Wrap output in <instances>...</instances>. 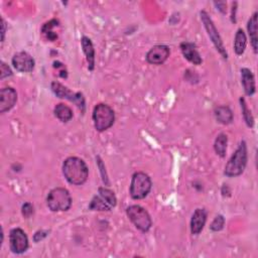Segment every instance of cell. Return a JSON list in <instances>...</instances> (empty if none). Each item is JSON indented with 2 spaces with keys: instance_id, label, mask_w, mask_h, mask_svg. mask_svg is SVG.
Segmentation results:
<instances>
[{
  "instance_id": "5b68a950",
  "label": "cell",
  "mask_w": 258,
  "mask_h": 258,
  "mask_svg": "<svg viewBox=\"0 0 258 258\" xmlns=\"http://www.w3.org/2000/svg\"><path fill=\"white\" fill-rule=\"evenodd\" d=\"M152 182L148 174L142 171L135 172L131 179L130 197L133 200H142L149 194Z\"/></svg>"
},
{
  "instance_id": "ffe728a7",
  "label": "cell",
  "mask_w": 258,
  "mask_h": 258,
  "mask_svg": "<svg viewBox=\"0 0 258 258\" xmlns=\"http://www.w3.org/2000/svg\"><path fill=\"white\" fill-rule=\"evenodd\" d=\"M53 112H54L55 117L58 120H60L61 122H64V123L69 122L73 118V111H72V109L69 106H67V105H64L62 103L57 104L54 107Z\"/></svg>"
},
{
  "instance_id": "ba28073f",
  "label": "cell",
  "mask_w": 258,
  "mask_h": 258,
  "mask_svg": "<svg viewBox=\"0 0 258 258\" xmlns=\"http://www.w3.org/2000/svg\"><path fill=\"white\" fill-rule=\"evenodd\" d=\"M200 15H201V19H202V22L207 30V33L209 35V37L211 38L213 44L215 45L216 49L221 53V55L224 57V58H228V53L226 51V48L224 46V43H223V40L218 32V29L216 28L213 20L211 19V17L209 16V14L205 11V10H202L200 12Z\"/></svg>"
},
{
  "instance_id": "7c38bea8",
  "label": "cell",
  "mask_w": 258,
  "mask_h": 258,
  "mask_svg": "<svg viewBox=\"0 0 258 258\" xmlns=\"http://www.w3.org/2000/svg\"><path fill=\"white\" fill-rule=\"evenodd\" d=\"M169 47L163 44L154 45L146 54V60L151 64H161L169 56Z\"/></svg>"
},
{
  "instance_id": "f1b7e54d",
  "label": "cell",
  "mask_w": 258,
  "mask_h": 258,
  "mask_svg": "<svg viewBox=\"0 0 258 258\" xmlns=\"http://www.w3.org/2000/svg\"><path fill=\"white\" fill-rule=\"evenodd\" d=\"M48 231H46V230H40V231H37L35 234H34V236H33V240H34V242H39V241H41V240H43L47 235H48Z\"/></svg>"
},
{
  "instance_id": "44dd1931",
  "label": "cell",
  "mask_w": 258,
  "mask_h": 258,
  "mask_svg": "<svg viewBox=\"0 0 258 258\" xmlns=\"http://www.w3.org/2000/svg\"><path fill=\"white\" fill-rule=\"evenodd\" d=\"M247 45V37L243 29L239 28L235 34V40H234V50L236 54L241 55L246 48Z\"/></svg>"
},
{
  "instance_id": "8fae6325",
  "label": "cell",
  "mask_w": 258,
  "mask_h": 258,
  "mask_svg": "<svg viewBox=\"0 0 258 258\" xmlns=\"http://www.w3.org/2000/svg\"><path fill=\"white\" fill-rule=\"evenodd\" d=\"M12 64L14 69L21 73H29L34 69V59L26 51H19L12 57Z\"/></svg>"
},
{
  "instance_id": "83f0119b",
  "label": "cell",
  "mask_w": 258,
  "mask_h": 258,
  "mask_svg": "<svg viewBox=\"0 0 258 258\" xmlns=\"http://www.w3.org/2000/svg\"><path fill=\"white\" fill-rule=\"evenodd\" d=\"M12 76V71L10 70V68L5 63V62H1V76L0 79L3 80L6 77H10Z\"/></svg>"
},
{
  "instance_id": "484cf974",
  "label": "cell",
  "mask_w": 258,
  "mask_h": 258,
  "mask_svg": "<svg viewBox=\"0 0 258 258\" xmlns=\"http://www.w3.org/2000/svg\"><path fill=\"white\" fill-rule=\"evenodd\" d=\"M96 160H97V163H98V167L100 169V172H101V175H102V179H103V182L105 184H109V180H108V175L106 173V167H105V164L103 163V160L100 158V156H97L96 157Z\"/></svg>"
},
{
  "instance_id": "603a6c76",
  "label": "cell",
  "mask_w": 258,
  "mask_h": 258,
  "mask_svg": "<svg viewBox=\"0 0 258 258\" xmlns=\"http://www.w3.org/2000/svg\"><path fill=\"white\" fill-rule=\"evenodd\" d=\"M57 25H58V21L56 19H51L45 24H43V26L41 27V32L46 36L48 40L53 41L57 37V35L52 31V28Z\"/></svg>"
},
{
  "instance_id": "7402d4cb",
  "label": "cell",
  "mask_w": 258,
  "mask_h": 258,
  "mask_svg": "<svg viewBox=\"0 0 258 258\" xmlns=\"http://www.w3.org/2000/svg\"><path fill=\"white\" fill-rule=\"evenodd\" d=\"M227 144H228V137L225 133H220L214 143V149L215 152L220 157H225L226 151H227Z\"/></svg>"
},
{
  "instance_id": "30bf717a",
  "label": "cell",
  "mask_w": 258,
  "mask_h": 258,
  "mask_svg": "<svg viewBox=\"0 0 258 258\" xmlns=\"http://www.w3.org/2000/svg\"><path fill=\"white\" fill-rule=\"evenodd\" d=\"M9 246L10 250L15 254H22L28 249V238L22 229L14 228L10 231Z\"/></svg>"
},
{
  "instance_id": "277c9868",
  "label": "cell",
  "mask_w": 258,
  "mask_h": 258,
  "mask_svg": "<svg viewBox=\"0 0 258 258\" xmlns=\"http://www.w3.org/2000/svg\"><path fill=\"white\" fill-rule=\"evenodd\" d=\"M93 122L97 131L103 132L109 129L115 121V114L113 109L107 104H98L93 110Z\"/></svg>"
},
{
  "instance_id": "9c48e42d",
  "label": "cell",
  "mask_w": 258,
  "mask_h": 258,
  "mask_svg": "<svg viewBox=\"0 0 258 258\" xmlns=\"http://www.w3.org/2000/svg\"><path fill=\"white\" fill-rule=\"evenodd\" d=\"M51 91L53 92V94L56 97H58L60 99H67V100L73 102L74 104L77 105V107L79 109H81V111L83 113L85 112V98L82 93L72 92L70 89H68L67 87H64L63 85H61L58 82L51 83Z\"/></svg>"
},
{
  "instance_id": "4316f807",
  "label": "cell",
  "mask_w": 258,
  "mask_h": 258,
  "mask_svg": "<svg viewBox=\"0 0 258 258\" xmlns=\"http://www.w3.org/2000/svg\"><path fill=\"white\" fill-rule=\"evenodd\" d=\"M33 214V206L30 203H25L22 206V215L25 218H29Z\"/></svg>"
},
{
  "instance_id": "1f68e13d",
  "label": "cell",
  "mask_w": 258,
  "mask_h": 258,
  "mask_svg": "<svg viewBox=\"0 0 258 258\" xmlns=\"http://www.w3.org/2000/svg\"><path fill=\"white\" fill-rule=\"evenodd\" d=\"M236 6H237V2L233 3V7H232V14H231V20L232 22H236V18H235V11H236Z\"/></svg>"
},
{
  "instance_id": "7a4b0ae2",
  "label": "cell",
  "mask_w": 258,
  "mask_h": 258,
  "mask_svg": "<svg viewBox=\"0 0 258 258\" xmlns=\"http://www.w3.org/2000/svg\"><path fill=\"white\" fill-rule=\"evenodd\" d=\"M248 160V151L246 142L243 140L240 142L238 148L232 154L231 158L227 162L224 170V174L229 177H235L243 173Z\"/></svg>"
},
{
  "instance_id": "5bb4252c",
  "label": "cell",
  "mask_w": 258,
  "mask_h": 258,
  "mask_svg": "<svg viewBox=\"0 0 258 258\" xmlns=\"http://www.w3.org/2000/svg\"><path fill=\"white\" fill-rule=\"evenodd\" d=\"M207 211L205 209H197L190 219V232L192 235H199L207 222Z\"/></svg>"
},
{
  "instance_id": "cb8c5ba5",
  "label": "cell",
  "mask_w": 258,
  "mask_h": 258,
  "mask_svg": "<svg viewBox=\"0 0 258 258\" xmlns=\"http://www.w3.org/2000/svg\"><path fill=\"white\" fill-rule=\"evenodd\" d=\"M240 107H241V111H242V115L244 118V121L246 123V125L250 128H252L254 126V118L253 115L251 113V111L249 110L247 103L245 101L244 98H240Z\"/></svg>"
},
{
  "instance_id": "6da1fadb",
  "label": "cell",
  "mask_w": 258,
  "mask_h": 258,
  "mask_svg": "<svg viewBox=\"0 0 258 258\" xmlns=\"http://www.w3.org/2000/svg\"><path fill=\"white\" fill-rule=\"evenodd\" d=\"M62 173L70 183L81 185L88 179L89 168L83 159L71 156L62 163Z\"/></svg>"
},
{
  "instance_id": "f546056e",
  "label": "cell",
  "mask_w": 258,
  "mask_h": 258,
  "mask_svg": "<svg viewBox=\"0 0 258 258\" xmlns=\"http://www.w3.org/2000/svg\"><path fill=\"white\" fill-rule=\"evenodd\" d=\"M214 4L217 6L218 10H220L224 14L226 13V11H227V9H226V6H227L226 2H214Z\"/></svg>"
},
{
  "instance_id": "4fadbf2b",
  "label": "cell",
  "mask_w": 258,
  "mask_h": 258,
  "mask_svg": "<svg viewBox=\"0 0 258 258\" xmlns=\"http://www.w3.org/2000/svg\"><path fill=\"white\" fill-rule=\"evenodd\" d=\"M17 101V93L11 87L2 88L0 91V113L9 111Z\"/></svg>"
},
{
  "instance_id": "2e32d148",
  "label": "cell",
  "mask_w": 258,
  "mask_h": 258,
  "mask_svg": "<svg viewBox=\"0 0 258 258\" xmlns=\"http://www.w3.org/2000/svg\"><path fill=\"white\" fill-rule=\"evenodd\" d=\"M240 72H241V83H242L245 94L247 96L254 95V93L256 91L254 75L247 68H242L240 70Z\"/></svg>"
},
{
  "instance_id": "4dcf8cb0",
  "label": "cell",
  "mask_w": 258,
  "mask_h": 258,
  "mask_svg": "<svg viewBox=\"0 0 258 258\" xmlns=\"http://www.w3.org/2000/svg\"><path fill=\"white\" fill-rule=\"evenodd\" d=\"M2 22V32H1V41L3 42L4 41V36H5V32H6V22L5 20L2 18L1 20Z\"/></svg>"
},
{
  "instance_id": "52a82bcc",
  "label": "cell",
  "mask_w": 258,
  "mask_h": 258,
  "mask_svg": "<svg viewBox=\"0 0 258 258\" xmlns=\"http://www.w3.org/2000/svg\"><path fill=\"white\" fill-rule=\"evenodd\" d=\"M126 214L129 220L141 232H148L151 228L152 220L150 218V215L144 208L138 205H132L126 209Z\"/></svg>"
},
{
  "instance_id": "d6986e66",
  "label": "cell",
  "mask_w": 258,
  "mask_h": 258,
  "mask_svg": "<svg viewBox=\"0 0 258 258\" xmlns=\"http://www.w3.org/2000/svg\"><path fill=\"white\" fill-rule=\"evenodd\" d=\"M247 29H248V34L250 36V41L252 48L254 52H257V42H258V37H257V12H254L253 15L250 17L247 23Z\"/></svg>"
},
{
  "instance_id": "8992f818",
  "label": "cell",
  "mask_w": 258,
  "mask_h": 258,
  "mask_svg": "<svg viewBox=\"0 0 258 258\" xmlns=\"http://www.w3.org/2000/svg\"><path fill=\"white\" fill-rule=\"evenodd\" d=\"M117 204V199L113 190L107 187H99L98 194L95 195L89 205L93 211H111Z\"/></svg>"
},
{
  "instance_id": "3957f363",
  "label": "cell",
  "mask_w": 258,
  "mask_h": 258,
  "mask_svg": "<svg viewBox=\"0 0 258 258\" xmlns=\"http://www.w3.org/2000/svg\"><path fill=\"white\" fill-rule=\"evenodd\" d=\"M46 204L52 212H64L71 208L72 198L67 188L54 187L48 192Z\"/></svg>"
},
{
  "instance_id": "9a60e30c",
  "label": "cell",
  "mask_w": 258,
  "mask_h": 258,
  "mask_svg": "<svg viewBox=\"0 0 258 258\" xmlns=\"http://www.w3.org/2000/svg\"><path fill=\"white\" fill-rule=\"evenodd\" d=\"M180 50L183 54V56L190 61L194 64H201L202 63V57L197 50L196 44L188 42V41H183L180 43Z\"/></svg>"
},
{
  "instance_id": "d4e9b609",
  "label": "cell",
  "mask_w": 258,
  "mask_h": 258,
  "mask_svg": "<svg viewBox=\"0 0 258 258\" xmlns=\"http://www.w3.org/2000/svg\"><path fill=\"white\" fill-rule=\"evenodd\" d=\"M224 225H225V218L222 215H218L210 225V229L213 232H219L224 228Z\"/></svg>"
},
{
  "instance_id": "e0dca14e",
  "label": "cell",
  "mask_w": 258,
  "mask_h": 258,
  "mask_svg": "<svg viewBox=\"0 0 258 258\" xmlns=\"http://www.w3.org/2000/svg\"><path fill=\"white\" fill-rule=\"evenodd\" d=\"M81 43L88 62V69L92 72L95 68V49L93 42L88 36H83L81 39Z\"/></svg>"
},
{
  "instance_id": "ac0fdd59",
  "label": "cell",
  "mask_w": 258,
  "mask_h": 258,
  "mask_svg": "<svg viewBox=\"0 0 258 258\" xmlns=\"http://www.w3.org/2000/svg\"><path fill=\"white\" fill-rule=\"evenodd\" d=\"M214 114L217 121L221 124L228 125L233 121V112L228 106L223 105L216 107L214 110Z\"/></svg>"
}]
</instances>
